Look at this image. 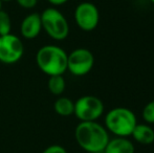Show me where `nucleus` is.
I'll return each mask as SVG.
<instances>
[{"instance_id": "21", "label": "nucleus", "mask_w": 154, "mask_h": 153, "mask_svg": "<svg viewBox=\"0 0 154 153\" xmlns=\"http://www.w3.org/2000/svg\"><path fill=\"white\" fill-rule=\"evenodd\" d=\"M90 153H104L103 151H100V152H90Z\"/></svg>"}, {"instance_id": "11", "label": "nucleus", "mask_w": 154, "mask_h": 153, "mask_svg": "<svg viewBox=\"0 0 154 153\" xmlns=\"http://www.w3.org/2000/svg\"><path fill=\"white\" fill-rule=\"evenodd\" d=\"M131 136L140 145H151L154 143V129L148 124H137Z\"/></svg>"}, {"instance_id": "14", "label": "nucleus", "mask_w": 154, "mask_h": 153, "mask_svg": "<svg viewBox=\"0 0 154 153\" xmlns=\"http://www.w3.org/2000/svg\"><path fill=\"white\" fill-rule=\"evenodd\" d=\"M12 31V20L5 11H0V36L11 34Z\"/></svg>"}, {"instance_id": "13", "label": "nucleus", "mask_w": 154, "mask_h": 153, "mask_svg": "<svg viewBox=\"0 0 154 153\" xmlns=\"http://www.w3.org/2000/svg\"><path fill=\"white\" fill-rule=\"evenodd\" d=\"M47 87L54 96H61L66 88V82L63 76H51L47 82Z\"/></svg>"}, {"instance_id": "8", "label": "nucleus", "mask_w": 154, "mask_h": 153, "mask_svg": "<svg viewBox=\"0 0 154 153\" xmlns=\"http://www.w3.org/2000/svg\"><path fill=\"white\" fill-rule=\"evenodd\" d=\"M75 21L78 27L84 32H91L97 29L100 22V12L91 2H81L75 10Z\"/></svg>"}, {"instance_id": "18", "label": "nucleus", "mask_w": 154, "mask_h": 153, "mask_svg": "<svg viewBox=\"0 0 154 153\" xmlns=\"http://www.w3.org/2000/svg\"><path fill=\"white\" fill-rule=\"evenodd\" d=\"M51 5H55V6H58V5H62V4L66 3L68 0H47Z\"/></svg>"}, {"instance_id": "9", "label": "nucleus", "mask_w": 154, "mask_h": 153, "mask_svg": "<svg viewBox=\"0 0 154 153\" xmlns=\"http://www.w3.org/2000/svg\"><path fill=\"white\" fill-rule=\"evenodd\" d=\"M41 31H42V22H41L40 14L38 13H32L27 15L21 22L20 33L25 39L32 40L37 38L40 35Z\"/></svg>"}, {"instance_id": "7", "label": "nucleus", "mask_w": 154, "mask_h": 153, "mask_svg": "<svg viewBox=\"0 0 154 153\" xmlns=\"http://www.w3.org/2000/svg\"><path fill=\"white\" fill-rule=\"evenodd\" d=\"M23 54L24 46L20 38L13 34L0 36V62L14 64L22 58Z\"/></svg>"}, {"instance_id": "20", "label": "nucleus", "mask_w": 154, "mask_h": 153, "mask_svg": "<svg viewBox=\"0 0 154 153\" xmlns=\"http://www.w3.org/2000/svg\"><path fill=\"white\" fill-rule=\"evenodd\" d=\"M1 6H2V2H1V1H0V11H1V10H2V8H1Z\"/></svg>"}, {"instance_id": "3", "label": "nucleus", "mask_w": 154, "mask_h": 153, "mask_svg": "<svg viewBox=\"0 0 154 153\" xmlns=\"http://www.w3.org/2000/svg\"><path fill=\"white\" fill-rule=\"evenodd\" d=\"M136 125L137 120L133 111L126 107H116L106 113L104 127L116 136L128 137L131 136Z\"/></svg>"}, {"instance_id": "6", "label": "nucleus", "mask_w": 154, "mask_h": 153, "mask_svg": "<svg viewBox=\"0 0 154 153\" xmlns=\"http://www.w3.org/2000/svg\"><path fill=\"white\" fill-rule=\"evenodd\" d=\"M94 65L93 54L87 48H77L67 57V70L75 77L86 76Z\"/></svg>"}, {"instance_id": "22", "label": "nucleus", "mask_w": 154, "mask_h": 153, "mask_svg": "<svg viewBox=\"0 0 154 153\" xmlns=\"http://www.w3.org/2000/svg\"><path fill=\"white\" fill-rule=\"evenodd\" d=\"M150 1H151V2H152V3L154 4V0H150Z\"/></svg>"}, {"instance_id": "15", "label": "nucleus", "mask_w": 154, "mask_h": 153, "mask_svg": "<svg viewBox=\"0 0 154 153\" xmlns=\"http://www.w3.org/2000/svg\"><path fill=\"white\" fill-rule=\"evenodd\" d=\"M142 116L143 120L146 122V124H154V100L150 101L145 105L142 112Z\"/></svg>"}, {"instance_id": "4", "label": "nucleus", "mask_w": 154, "mask_h": 153, "mask_svg": "<svg viewBox=\"0 0 154 153\" xmlns=\"http://www.w3.org/2000/svg\"><path fill=\"white\" fill-rule=\"evenodd\" d=\"M42 29L54 40L61 41L68 37L69 24L65 16L56 8H47L40 14Z\"/></svg>"}, {"instance_id": "10", "label": "nucleus", "mask_w": 154, "mask_h": 153, "mask_svg": "<svg viewBox=\"0 0 154 153\" xmlns=\"http://www.w3.org/2000/svg\"><path fill=\"white\" fill-rule=\"evenodd\" d=\"M104 153H134L135 148L128 137H119L110 139L107 146L104 149Z\"/></svg>"}, {"instance_id": "16", "label": "nucleus", "mask_w": 154, "mask_h": 153, "mask_svg": "<svg viewBox=\"0 0 154 153\" xmlns=\"http://www.w3.org/2000/svg\"><path fill=\"white\" fill-rule=\"evenodd\" d=\"M17 3L23 8L26 10H31V8H35L38 3V0H16Z\"/></svg>"}, {"instance_id": "1", "label": "nucleus", "mask_w": 154, "mask_h": 153, "mask_svg": "<svg viewBox=\"0 0 154 153\" xmlns=\"http://www.w3.org/2000/svg\"><path fill=\"white\" fill-rule=\"evenodd\" d=\"M75 136L78 145L87 153L104 151L109 142V132L100 123L80 122L75 127Z\"/></svg>"}, {"instance_id": "12", "label": "nucleus", "mask_w": 154, "mask_h": 153, "mask_svg": "<svg viewBox=\"0 0 154 153\" xmlns=\"http://www.w3.org/2000/svg\"><path fill=\"white\" fill-rule=\"evenodd\" d=\"M54 109L56 113L61 116H69L73 115L75 111V102L66 96H60L58 100H56L54 104Z\"/></svg>"}, {"instance_id": "2", "label": "nucleus", "mask_w": 154, "mask_h": 153, "mask_svg": "<svg viewBox=\"0 0 154 153\" xmlns=\"http://www.w3.org/2000/svg\"><path fill=\"white\" fill-rule=\"evenodd\" d=\"M67 53L58 45H44L39 48L36 62L41 72L48 77L63 76L67 70Z\"/></svg>"}, {"instance_id": "19", "label": "nucleus", "mask_w": 154, "mask_h": 153, "mask_svg": "<svg viewBox=\"0 0 154 153\" xmlns=\"http://www.w3.org/2000/svg\"><path fill=\"white\" fill-rule=\"evenodd\" d=\"M1 2H8V1H13V0H0Z\"/></svg>"}, {"instance_id": "5", "label": "nucleus", "mask_w": 154, "mask_h": 153, "mask_svg": "<svg viewBox=\"0 0 154 153\" xmlns=\"http://www.w3.org/2000/svg\"><path fill=\"white\" fill-rule=\"evenodd\" d=\"M104 103L95 96H83L75 102L73 115L80 122H95L104 113Z\"/></svg>"}, {"instance_id": "17", "label": "nucleus", "mask_w": 154, "mask_h": 153, "mask_svg": "<svg viewBox=\"0 0 154 153\" xmlns=\"http://www.w3.org/2000/svg\"><path fill=\"white\" fill-rule=\"evenodd\" d=\"M42 153H67L66 149L60 145H51L47 147Z\"/></svg>"}]
</instances>
